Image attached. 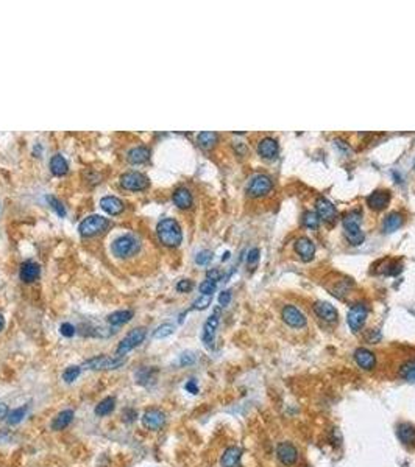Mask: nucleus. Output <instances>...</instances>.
Instances as JSON below:
<instances>
[{
  "instance_id": "nucleus-1",
  "label": "nucleus",
  "mask_w": 415,
  "mask_h": 467,
  "mask_svg": "<svg viewBox=\"0 0 415 467\" xmlns=\"http://www.w3.org/2000/svg\"><path fill=\"white\" fill-rule=\"evenodd\" d=\"M156 234L159 241L169 248H176L183 241V231L180 225H178V222L173 220V218H164V220H161L156 226Z\"/></svg>"
},
{
  "instance_id": "nucleus-2",
  "label": "nucleus",
  "mask_w": 415,
  "mask_h": 467,
  "mask_svg": "<svg viewBox=\"0 0 415 467\" xmlns=\"http://www.w3.org/2000/svg\"><path fill=\"white\" fill-rule=\"evenodd\" d=\"M343 234L347 240L351 244H361L365 238L362 229H361V213L359 212H350L343 216Z\"/></svg>"
},
{
  "instance_id": "nucleus-3",
  "label": "nucleus",
  "mask_w": 415,
  "mask_h": 467,
  "mask_svg": "<svg viewBox=\"0 0 415 467\" xmlns=\"http://www.w3.org/2000/svg\"><path fill=\"white\" fill-rule=\"evenodd\" d=\"M127 363L125 357H119V355H99L94 358H89L83 363V366L86 369L91 371H112V369H119L121 366H124Z\"/></svg>"
},
{
  "instance_id": "nucleus-4",
  "label": "nucleus",
  "mask_w": 415,
  "mask_h": 467,
  "mask_svg": "<svg viewBox=\"0 0 415 467\" xmlns=\"http://www.w3.org/2000/svg\"><path fill=\"white\" fill-rule=\"evenodd\" d=\"M109 220L102 215H91L80 223L78 231L83 237H94L109 228Z\"/></svg>"
},
{
  "instance_id": "nucleus-5",
  "label": "nucleus",
  "mask_w": 415,
  "mask_h": 467,
  "mask_svg": "<svg viewBox=\"0 0 415 467\" xmlns=\"http://www.w3.org/2000/svg\"><path fill=\"white\" fill-rule=\"evenodd\" d=\"M137 249H139V243L133 235L117 237L111 244L112 254L116 257H121V259H125V257H130V256L136 254Z\"/></svg>"
},
{
  "instance_id": "nucleus-6",
  "label": "nucleus",
  "mask_w": 415,
  "mask_h": 467,
  "mask_svg": "<svg viewBox=\"0 0 415 467\" xmlns=\"http://www.w3.org/2000/svg\"><path fill=\"white\" fill-rule=\"evenodd\" d=\"M147 336V330L144 327H137V329H133L121 342H119V346L116 349V354L119 357H124L127 355L130 351H133L134 348H137L141 342L145 339Z\"/></svg>"
},
{
  "instance_id": "nucleus-7",
  "label": "nucleus",
  "mask_w": 415,
  "mask_h": 467,
  "mask_svg": "<svg viewBox=\"0 0 415 467\" xmlns=\"http://www.w3.org/2000/svg\"><path fill=\"white\" fill-rule=\"evenodd\" d=\"M273 182L270 179V176L267 175H255L248 184H247V193L253 198H259V196H265L272 190Z\"/></svg>"
},
{
  "instance_id": "nucleus-8",
  "label": "nucleus",
  "mask_w": 415,
  "mask_h": 467,
  "mask_svg": "<svg viewBox=\"0 0 415 467\" xmlns=\"http://www.w3.org/2000/svg\"><path fill=\"white\" fill-rule=\"evenodd\" d=\"M367 315H368V308L364 302H358L354 304L350 311H348V316H347V323L350 326V329L353 332H358L362 329V326L365 324V319H367Z\"/></svg>"
},
{
  "instance_id": "nucleus-9",
  "label": "nucleus",
  "mask_w": 415,
  "mask_h": 467,
  "mask_svg": "<svg viewBox=\"0 0 415 467\" xmlns=\"http://www.w3.org/2000/svg\"><path fill=\"white\" fill-rule=\"evenodd\" d=\"M148 178L139 171H128L124 173L121 176V185L124 187L125 190H131V192H141L145 190L148 187Z\"/></svg>"
},
{
  "instance_id": "nucleus-10",
  "label": "nucleus",
  "mask_w": 415,
  "mask_h": 467,
  "mask_svg": "<svg viewBox=\"0 0 415 467\" xmlns=\"http://www.w3.org/2000/svg\"><path fill=\"white\" fill-rule=\"evenodd\" d=\"M281 318L292 329H302L306 326V315L302 313L295 305H284L281 310Z\"/></svg>"
},
{
  "instance_id": "nucleus-11",
  "label": "nucleus",
  "mask_w": 415,
  "mask_h": 467,
  "mask_svg": "<svg viewBox=\"0 0 415 467\" xmlns=\"http://www.w3.org/2000/svg\"><path fill=\"white\" fill-rule=\"evenodd\" d=\"M219 321H220V310H216L214 313L206 319V323L203 326L201 339L208 348L213 346V341L216 338V332H217V327H219Z\"/></svg>"
},
{
  "instance_id": "nucleus-12",
  "label": "nucleus",
  "mask_w": 415,
  "mask_h": 467,
  "mask_svg": "<svg viewBox=\"0 0 415 467\" xmlns=\"http://www.w3.org/2000/svg\"><path fill=\"white\" fill-rule=\"evenodd\" d=\"M142 425L148 430H161L166 425V414L159 410H147L142 416Z\"/></svg>"
},
{
  "instance_id": "nucleus-13",
  "label": "nucleus",
  "mask_w": 415,
  "mask_h": 467,
  "mask_svg": "<svg viewBox=\"0 0 415 467\" xmlns=\"http://www.w3.org/2000/svg\"><path fill=\"white\" fill-rule=\"evenodd\" d=\"M314 311H315V315H317L320 319H323V321H326V323H330V324H334V323L337 321V318H339L336 307H334L333 304H330V302H326V301H318V302H315V304H314Z\"/></svg>"
},
{
  "instance_id": "nucleus-14",
  "label": "nucleus",
  "mask_w": 415,
  "mask_h": 467,
  "mask_svg": "<svg viewBox=\"0 0 415 467\" xmlns=\"http://www.w3.org/2000/svg\"><path fill=\"white\" fill-rule=\"evenodd\" d=\"M315 213L318 215V218L321 222H326V223H333L337 216V210L336 207L333 206L331 201H328L326 198H318L317 203H315Z\"/></svg>"
},
{
  "instance_id": "nucleus-15",
  "label": "nucleus",
  "mask_w": 415,
  "mask_h": 467,
  "mask_svg": "<svg viewBox=\"0 0 415 467\" xmlns=\"http://www.w3.org/2000/svg\"><path fill=\"white\" fill-rule=\"evenodd\" d=\"M276 455H278V459L284 465H293L296 462V459H298V452H296L295 446L289 441H284V443L278 444Z\"/></svg>"
},
{
  "instance_id": "nucleus-16",
  "label": "nucleus",
  "mask_w": 415,
  "mask_h": 467,
  "mask_svg": "<svg viewBox=\"0 0 415 467\" xmlns=\"http://www.w3.org/2000/svg\"><path fill=\"white\" fill-rule=\"evenodd\" d=\"M293 249H295V253L300 256V259L303 262H309L315 256V244L308 237H300L298 240L295 241Z\"/></svg>"
},
{
  "instance_id": "nucleus-17",
  "label": "nucleus",
  "mask_w": 415,
  "mask_h": 467,
  "mask_svg": "<svg viewBox=\"0 0 415 467\" xmlns=\"http://www.w3.org/2000/svg\"><path fill=\"white\" fill-rule=\"evenodd\" d=\"M258 153L261 158L264 159H275L278 153H280V146L278 142L272 137H264L259 140L258 143Z\"/></svg>"
},
{
  "instance_id": "nucleus-18",
  "label": "nucleus",
  "mask_w": 415,
  "mask_h": 467,
  "mask_svg": "<svg viewBox=\"0 0 415 467\" xmlns=\"http://www.w3.org/2000/svg\"><path fill=\"white\" fill-rule=\"evenodd\" d=\"M354 360L359 364V367L365 371H372L376 366V355L365 348H358L354 351Z\"/></svg>"
},
{
  "instance_id": "nucleus-19",
  "label": "nucleus",
  "mask_w": 415,
  "mask_h": 467,
  "mask_svg": "<svg viewBox=\"0 0 415 467\" xmlns=\"http://www.w3.org/2000/svg\"><path fill=\"white\" fill-rule=\"evenodd\" d=\"M390 201V192L387 190H375L368 198H367V206L372 210H382L387 207Z\"/></svg>"
},
{
  "instance_id": "nucleus-20",
  "label": "nucleus",
  "mask_w": 415,
  "mask_h": 467,
  "mask_svg": "<svg viewBox=\"0 0 415 467\" xmlns=\"http://www.w3.org/2000/svg\"><path fill=\"white\" fill-rule=\"evenodd\" d=\"M100 207L111 216L121 215L125 209V204L122 200H119L117 196H103L100 200Z\"/></svg>"
},
{
  "instance_id": "nucleus-21",
  "label": "nucleus",
  "mask_w": 415,
  "mask_h": 467,
  "mask_svg": "<svg viewBox=\"0 0 415 467\" xmlns=\"http://www.w3.org/2000/svg\"><path fill=\"white\" fill-rule=\"evenodd\" d=\"M39 271H41V269H39V265H38L36 262H33V260H27V262L22 263L19 276H20V279L24 280V282L30 284V282H33V280L38 279Z\"/></svg>"
},
{
  "instance_id": "nucleus-22",
  "label": "nucleus",
  "mask_w": 415,
  "mask_h": 467,
  "mask_svg": "<svg viewBox=\"0 0 415 467\" xmlns=\"http://www.w3.org/2000/svg\"><path fill=\"white\" fill-rule=\"evenodd\" d=\"M127 159L130 164L133 165H139V164H145L148 159H150V150L147 146H134L128 151L127 154Z\"/></svg>"
},
{
  "instance_id": "nucleus-23",
  "label": "nucleus",
  "mask_w": 415,
  "mask_h": 467,
  "mask_svg": "<svg viewBox=\"0 0 415 467\" xmlns=\"http://www.w3.org/2000/svg\"><path fill=\"white\" fill-rule=\"evenodd\" d=\"M172 200L175 203L176 207L180 209H189L192 206V193L186 189V187H178V189L173 192Z\"/></svg>"
},
{
  "instance_id": "nucleus-24",
  "label": "nucleus",
  "mask_w": 415,
  "mask_h": 467,
  "mask_svg": "<svg viewBox=\"0 0 415 467\" xmlns=\"http://www.w3.org/2000/svg\"><path fill=\"white\" fill-rule=\"evenodd\" d=\"M401 226H403V215L400 212H392V213H389L387 216L384 218L382 231L385 234H390V232L398 231Z\"/></svg>"
},
{
  "instance_id": "nucleus-25",
  "label": "nucleus",
  "mask_w": 415,
  "mask_h": 467,
  "mask_svg": "<svg viewBox=\"0 0 415 467\" xmlns=\"http://www.w3.org/2000/svg\"><path fill=\"white\" fill-rule=\"evenodd\" d=\"M241 455H242V450L239 447H228L223 452L222 459H220L222 467H236L241 459Z\"/></svg>"
},
{
  "instance_id": "nucleus-26",
  "label": "nucleus",
  "mask_w": 415,
  "mask_h": 467,
  "mask_svg": "<svg viewBox=\"0 0 415 467\" xmlns=\"http://www.w3.org/2000/svg\"><path fill=\"white\" fill-rule=\"evenodd\" d=\"M69 170V165H67V161L63 158L61 154H55L52 156L50 159V171L55 175V176H64Z\"/></svg>"
},
{
  "instance_id": "nucleus-27",
  "label": "nucleus",
  "mask_w": 415,
  "mask_h": 467,
  "mask_svg": "<svg viewBox=\"0 0 415 467\" xmlns=\"http://www.w3.org/2000/svg\"><path fill=\"white\" fill-rule=\"evenodd\" d=\"M74 419V411L72 410H64L59 414L55 416V419L52 421V430L55 431H59V430H64L66 427H69V424L72 422Z\"/></svg>"
},
{
  "instance_id": "nucleus-28",
  "label": "nucleus",
  "mask_w": 415,
  "mask_h": 467,
  "mask_svg": "<svg viewBox=\"0 0 415 467\" xmlns=\"http://www.w3.org/2000/svg\"><path fill=\"white\" fill-rule=\"evenodd\" d=\"M398 438L406 446H415V427L403 424L398 427Z\"/></svg>"
},
{
  "instance_id": "nucleus-29",
  "label": "nucleus",
  "mask_w": 415,
  "mask_h": 467,
  "mask_svg": "<svg viewBox=\"0 0 415 467\" xmlns=\"http://www.w3.org/2000/svg\"><path fill=\"white\" fill-rule=\"evenodd\" d=\"M131 318H133L131 310H117L108 316V323L111 326H122V324H127L128 321H131Z\"/></svg>"
},
{
  "instance_id": "nucleus-30",
  "label": "nucleus",
  "mask_w": 415,
  "mask_h": 467,
  "mask_svg": "<svg viewBox=\"0 0 415 467\" xmlns=\"http://www.w3.org/2000/svg\"><path fill=\"white\" fill-rule=\"evenodd\" d=\"M114 408H116V399L114 397H106L97 405L94 411H96L97 416H108L114 411Z\"/></svg>"
},
{
  "instance_id": "nucleus-31",
  "label": "nucleus",
  "mask_w": 415,
  "mask_h": 467,
  "mask_svg": "<svg viewBox=\"0 0 415 467\" xmlns=\"http://www.w3.org/2000/svg\"><path fill=\"white\" fill-rule=\"evenodd\" d=\"M197 142L201 148L208 150V148H211L217 143V134L213 133V131H203L197 136Z\"/></svg>"
},
{
  "instance_id": "nucleus-32",
  "label": "nucleus",
  "mask_w": 415,
  "mask_h": 467,
  "mask_svg": "<svg viewBox=\"0 0 415 467\" xmlns=\"http://www.w3.org/2000/svg\"><path fill=\"white\" fill-rule=\"evenodd\" d=\"M400 376L407 382H415V360L403 363V366L400 367Z\"/></svg>"
},
{
  "instance_id": "nucleus-33",
  "label": "nucleus",
  "mask_w": 415,
  "mask_h": 467,
  "mask_svg": "<svg viewBox=\"0 0 415 467\" xmlns=\"http://www.w3.org/2000/svg\"><path fill=\"white\" fill-rule=\"evenodd\" d=\"M173 332H175V326L170 324V323H164V324H161V326L156 327V330L153 332V336L158 338V339H163V338L170 336Z\"/></svg>"
},
{
  "instance_id": "nucleus-34",
  "label": "nucleus",
  "mask_w": 415,
  "mask_h": 467,
  "mask_svg": "<svg viewBox=\"0 0 415 467\" xmlns=\"http://www.w3.org/2000/svg\"><path fill=\"white\" fill-rule=\"evenodd\" d=\"M318 222H320V218H318V215H317L315 212H312V210L305 212V215H303V225H305L306 228H309V229H317V228H318Z\"/></svg>"
},
{
  "instance_id": "nucleus-35",
  "label": "nucleus",
  "mask_w": 415,
  "mask_h": 467,
  "mask_svg": "<svg viewBox=\"0 0 415 467\" xmlns=\"http://www.w3.org/2000/svg\"><path fill=\"white\" fill-rule=\"evenodd\" d=\"M25 413H27V407L16 408V410H13L11 413H8V416H7V422H8L10 425H16V424H19V422L24 419Z\"/></svg>"
},
{
  "instance_id": "nucleus-36",
  "label": "nucleus",
  "mask_w": 415,
  "mask_h": 467,
  "mask_svg": "<svg viewBox=\"0 0 415 467\" xmlns=\"http://www.w3.org/2000/svg\"><path fill=\"white\" fill-rule=\"evenodd\" d=\"M80 372H81V367H80V366H69V367L63 372V379H64V382H67V383L75 382V380L78 379V376H80Z\"/></svg>"
},
{
  "instance_id": "nucleus-37",
  "label": "nucleus",
  "mask_w": 415,
  "mask_h": 467,
  "mask_svg": "<svg viewBox=\"0 0 415 467\" xmlns=\"http://www.w3.org/2000/svg\"><path fill=\"white\" fill-rule=\"evenodd\" d=\"M216 287H217V282H216V280L204 279L203 282L200 284V293H201V294H210V296H213V293L216 291Z\"/></svg>"
},
{
  "instance_id": "nucleus-38",
  "label": "nucleus",
  "mask_w": 415,
  "mask_h": 467,
  "mask_svg": "<svg viewBox=\"0 0 415 467\" xmlns=\"http://www.w3.org/2000/svg\"><path fill=\"white\" fill-rule=\"evenodd\" d=\"M47 203L52 206V209H53V210H55V212H56L59 216H64V215H66V209H64L63 203L59 201L56 196H52V195H50V196H47Z\"/></svg>"
},
{
  "instance_id": "nucleus-39",
  "label": "nucleus",
  "mask_w": 415,
  "mask_h": 467,
  "mask_svg": "<svg viewBox=\"0 0 415 467\" xmlns=\"http://www.w3.org/2000/svg\"><path fill=\"white\" fill-rule=\"evenodd\" d=\"M211 260H213V253H211V251H208V249H203V251H200V253L195 256V263L200 265V266L208 265Z\"/></svg>"
},
{
  "instance_id": "nucleus-40",
  "label": "nucleus",
  "mask_w": 415,
  "mask_h": 467,
  "mask_svg": "<svg viewBox=\"0 0 415 467\" xmlns=\"http://www.w3.org/2000/svg\"><path fill=\"white\" fill-rule=\"evenodd\" d=\"M211 301H213V296H210V294H201L198 299H195L192 308H194V310H203V308H206L208 305L211 304Z\"/></svg>"
},
{
  "instance_id": "nucleus-41",
  "label": "nucleus",
  "mask_w": 415,
  "mask_h": 467,
  "mask_svg": "<svg viewBox=\"0 0 415 467\" xmlns=\"http://www.w3.org/2000/svg\"><path fill=\"white\" fill-rule=\"evenodd\" d=\"M259 260V249L258 248H253L248 251V256H247V263L248 266H255Z\"/></svg>"
},
{
  "instance_id": "nucleus-42",
  "label": "nucleus",
  "mask_w": 415,
  "mask_h": 467,
  "mask_svg": "<svg viewBox=\"0 0 415 467\" xmlns=\"http://www.w3.org/2000/svg\"><path fill=\"white\" fill-rule=\"evenodd\" d=\"M59 332H61V335H63V336L71 338V336H74V335H75V327H74L71 323H63V324H61V327H59Z\"/></svg>"
},
{
  "instance_id": "nucleus-43",
  "label": "nucleus",
  "mask_w": 415,
  "mask_h": 467,
  "mask_svg": "<svg viewBox=\"0 0 415 467\" xmlns=\"http://www.w3.org/2000/svg\"><path fill=\"white\" fill-rule=\"evenodd\" d=\"M176 290L180 293H186V291H191L192 290V282L189 279H183L180 282L176 284Z\"/></svg>"
},
{
  "instance_id": "nucleus-44",
  "label": "nucleus",
  "mask_w": 415,
  "mask_h": 467,
  "mask_svg": "<svg viewBox=\"0 0 415 467\" xmlns=\"http://www.w3.org/2000/svg\"><path fill=\"white\" fill-rule=\"evenodd\" d=\"M195 361V355L192 352H185L180 355V364L181 366H189Z\"/></svg>"
},
{
  "instance_id": "nucleus-45",
  "label": "nucleus",
  "mask_w": 415,
  "mask_h": 467,
  "mask_svg": "<svg viewBox=\"0 0 415 467\" xmlns=\"http://www.w3.org/2000/svg\"><path fill=\"white\" fill-rule=\"evenodd\" d=\"M231 301V290H223L220 294H219V304L220 307H226Z\"/></svg>"
},
{
  "instance_id": "nucleus-46",
  "label": "nucleus",
  "mask_w": 415,
  "mask_h": 467,
  "mask_svg": "<svg viewBox=\"0 0 415 467\" xmlns=\"http://www.w3.org/2000/svg\"><path fill=\"white\" fill-rule=\"evenodd\" d=\"M220 277H222V273H220L219 269H216V268H213V269H210V271L206 273V279L216 280V282H217V280H219Z\"/></svg>"
},
{
  "instance_id": "nucleus-47",
  "label": "nucleus",
  "mask_w": 415,
  "mask_h": 467,
  "mask_svg": "<svg viewBox=\"0 0 415 467\" xmlns=\"http://www.w3.org/2000/svg\"><path fill=\"white\" fill-rule=\"evenodd\" d=\"M185 389L191 394H198V386L195 383V380H189L186 385H185Z\"/></svg>"
},
{
  "instance_id": "nucleus-48",
  "label": "nucleus",
  "mask_w": 415,
  "mask_h": 467,
  "mask_svg": "<svg viewBox=\"0 0 415 467\" xmlns=\"http://www.w3.org/2000/svg\"><path fill=\"white\" fill-rule=\"evenodd\" d=\"M122 416H124V419H125L127 422H131V421H134V417L137 416V413H136L134 410H125V411L122 413Z\"/></svg>"
},
{
  "instance_id": "nucleus-49",
  "label": "nucleus",
  "mask_w": 415,
  "mask_h": 467,
  "mask_svg": "<svg viewBox=\"0 0 415 467\" xmlns=\"http://www.w3.org/2000/svg\"><path fill=\"white\" fill-rule=\"evenodd\" d=\"M8 416V407L5 403H0V419H5Z\"/></svg>"
},
{
  "instance_id": "nucleus-50",
  "label": "nucleus",
  "mask_w": 415,
  "mask_h": 467,
  "mask_svg": "<svg viewBox=\"0 0 415 467\" xmlns=\"http://www.w3.org/2000/svg\"><path fill=\"white\" fill-rule=\"evenodd\" d=\"M4 327H5V318H4V315H0V332L4 330Z\"/></svg>"
},
{
  "instance_id": "nucleus-51",
  "label": "nucleus",
  "mask_w": 415,
  "mask_h": 467,
  "mask_svg": "<svg viewBox=\"0 0 415 467\" xmlns=\"http://www.w3.org/2000/svg\"><path fill=\"white\" fill-rule=\"evenodd\" d=\"M228 257H229V253H225V254H223V257H222V260H226Z\"/></svg>"
},
{
  "instance_id": "nucleus-52",
  "label": "nucleus",
  "mask_w": 415,
  "mask_h": 467,
  "mask_svg": "<svg viewBox=\"0 0 415 467\" xmlns=\"http://www.w3.org/2000/svg\"><path fill=\"white\" fill-rule=\"evenodd\" d=\"M413 168H415V161H413Z\"/></svg>"
}]
</instances>
